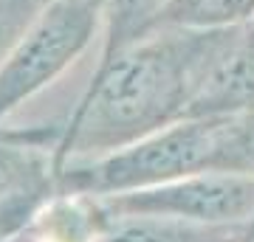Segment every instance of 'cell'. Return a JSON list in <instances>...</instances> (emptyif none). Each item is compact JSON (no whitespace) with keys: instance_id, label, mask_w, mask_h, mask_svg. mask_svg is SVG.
I'll return each instance as SVG.
<instances>
[{"instance_id":"obj_4","label":"cell","mask_w":254,"mask_h":242,"mask_svg":"<svg viewBox=\"0 0 254 242\" xmlns=\"http://www.w3.org/2000/svg\"><path fill=\"white\" fill-rule=\"evenodd\" d=\"M110 214L175 217L203 225H237L254 220V175L240 172H198L164 186L105 194Z\"/></svg>"},{"instance_id":"obj_6","label":"cell","mask_w":254,"mask_h":242,"mask_svg":"<svg viewBox=\"0 0 254 242\" xmlns=\"http://www.w3.org/2000/svg\"><path fill=\"white\" fill-rule=\"evenodd\" d=\"M125 217L99 242H229L240 237L237 225H195L190 220L153 214H116Z\"/></svg>"},{"instance_id":"obj_9","label":"cell","mask_w":254,"mask_h":242,"mask_svg":"<svg viewBox=\"0 0 254 242\" xmlns=\"http://www.w3.org/2000/svg\"><path fill=\"white\" fill-rule=\"evenodd\" d=\"M46 6L48 0H0V65Z\"/></svg>"},{"instance_id":"obj_5","label":"cell","mask_w":254,"mask_h":242,"mask_svg":"<svg viewBox=\"0 0 254 242\" xmlns=\"http://www.w3.org/2000/svg\"><path fill=\"white\" fill-rule=\"evenodd\" d=\"M246 110H254V17L232 31L226 54L200 90L190 118L235 116Z\"/></svg>"},{"instance_id":"obj_7","label":"cell","mask_w":254,"mask_h":242,"mask_svg":"<svg viewBox=\"0 0 254 242\" xmlns=\"http://www.w3.org/2000/svg\"><path fill=\"white\" fill-rule=\"evenodd\" d=\"M254 17V0H167L153 28L229 31Z\"/></svg>"},{"instance_id":"obj_10","label":"cell","mask_w":254,"mask_h":242,"mask_svg":"<svg viewBox=\"0 0 254 242\" xmlns=\"http://www.w3.org/2000/svg\"><path fill=\"white\" fill-rule=\"evenodd\" d=\"M226 172L254 175V110H246V113H235L232 116Z\"/></svg>"},{"instance_id":"obj_8","label":"cell","mask_w":254,"mask_h":242,"mask_svg":"<svg viewBox=\"0 0 254 242\" xmlns=\"http://www.w3.org/2000/svg\"><path fill=\"white\" fill-rule=\"evenodd\" d=\"M167 0H99L102 6V54H110L122 45L153 28L155 17Z\"/></svg>"},{"instance_id":"obj_2","label":"cell","mask_w":254,"mask_h":242,"mask_svg":"<svg viewBox=\"0 0 254 242\" xmlns=\"http://www.w3.org/2000/svg\"><path fill=\"white\" fill-rule=\"evenodd\" d=\"M232 116L181 118L116 152L60 166V183L76 194H125L198 172H226Z\"/></svg>"},{"instance_id":"obj_3","label":"cell","mask_w":254,"mask_h":242,"mask_svg":"<svg viewBox=\"0 0 254 242\" xmlns=\"http://www.w3.org/2000/svg\"><path fill=\"white\" fill-rule=\"evenodd\" d=\"M102 34L99 0H48L0 65V118L60 79Z\"/></svg>"},{"instance_id":"obj_1","label":"cell","mask_w":254,"mask_h":242,"mask_svg":"<svg viewBox=\"0 0 254 242\" xmlns=\"http://www.w3.org/2000/svg\"><path fill=\"white\" fill-rule=\"evenodd\" d=\"M232 31L150 28L99 56L96 73L65 127L57 161H91L192 116L220 65Z\"/></svg>"}]
</instances>
